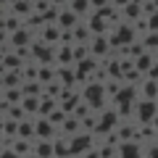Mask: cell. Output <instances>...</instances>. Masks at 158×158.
<instances>
[{"label": "cell", "mask_w": 158, "mask_h": 158, "mask_svg": "<svg viewBox=\"0 0 158 158\" xmlns=\"http://www.w3.org/2000/svg\"><path fill=\"white\" fill-rule=\"evenodd\" d=\"M153 111H156V108H153V103H145V106H140V116H142V121H148V118L153 116Z\"/></svg>", "instance_id": "cell-1"}]
</instances>
